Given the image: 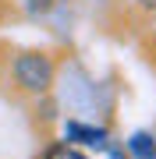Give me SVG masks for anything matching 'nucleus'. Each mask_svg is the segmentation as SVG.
Returning a JSON list of instances; mask_svg holds the SVG:
<instances>
[{
  "mask_svg": "<svg viewBox=\"0 0 156 159\" xmlns=\"http://www.w3.org/2000/svg\"><path fill=\"white\" fill-rule=\"evenodd\" d=\"M68 138H75L82 145H106L103 127H85V124H68Z\"/></svg>",
  "mask_w": 156,
  "mask_h": 159,
  "instance_id": "f03ea898",
  "label": "nucleus"
},
{
  "mask_svg": "<svg viewBox=\"0 0 156 159\" xmlns=\"http://www.w3.org/2000/svg\"><path fill=\"white\" fill-rule=\"evenodd\" d=\"M128 148H131L135 159H156V138L145 134V131H139V134L128 138Z\"/></svg>",
  "mask_w": 156,
  "mask_h": 159,
  "instance_id": "7ed1b4c3",
  "label": "nucleus"
},
{
  "mask_svg": "<svg viewBox=\"0 0 156 159\" xmlns=\"http://www.w3.org/2000/svg\"><path fill=\"white\" fill-rule=\"evenodd\" d=\"M53 74H57L53 57L43 50H25L14 60V85L21 92H29V96H43L53 85Z\"/></svg>",
  "mask_w": 156,
  "mask_h": 159,
  "instance_id": "f257e3e1",
  "label": "nucleus"
},
{
  "mask_svg": "<svg viewBox=\"0 0 156 159\" xmlns=\"http://www.w3.org/2000/svg\"><path fill=\"white\" fill-rule=\"evenodd\" d=\"M53 4H57V0H21V7H25L29 14H46Z\"/></svg>",
  "mask_w": 156,
  "mask_h": 159,
  "instance_id": "20e7f679",
  "label": "nucleus"
},
{
  "mask_svg": "<svg viewBox=\"0 0 156 159\" xmlns=\"http://www.w3.org/2000/svg\"><path fill=\"white\" fill-rule=\"evenodd\" d=\"M139 4L145 7V11H156V0H139Z\"/></svg>",
  "mask_w": 156,
  "mask_h": 159,
  "instance_id": "39448f33",
  "label": "nucleus"
}]
</instances>
